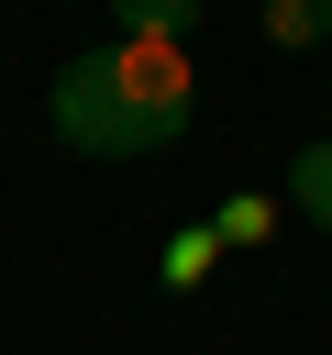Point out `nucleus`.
I'll return each instance as SVG.
<instances>
[{
  "label": "nucleus",
  "mask_w": 332,
  "mask_h": 355,
  "mask_svg": "<svg viewBox=\"0 0 332 355\" xmlns=\"http://www.w3.org/2000/svg\"><path fill=\"white\" fill-rule=\"evenodd\" d=\"M199 11H210V0H111L122 44H188V33H199Z\"/></svg>",
  "instance_id": "f03ea898"
},
{
  "label": "nucleus",
  "mask_w": 332,
  "mask_h": 355,
  "mask_svg": "<svg viewBox=\"0 0 332 355\" xmlns=\"http://www.w3.org/2000/svg\"><path fill=\"white\" fill-rule=\"evenodd\" d=\"M44 122L66 155H100V166H133V155H166L188 122H199V67L188 44H89L55 67L44 89Z\"/></svg>",
  "instance_id": "f257e3e1"
},
{
  "label": "nucleus",
  "mask_w": 332,
  "mask_h": 355,
  "mask_svg": "<svg viewBox=\"0 0 332 355\" xmlns=\"http://www.w3.org/2000/svg\"><path fill=\"white\" fill-rule=\"evenodd\" d=\"M288 211H299L310 233H332V133H310V144L288 155Z\"/></svg>",
  "instance_id": "7ed1b4c3"
},
{
  "label": "nucleus",
  "mask_w": 332,
  "mask_h": 355,
  "mask_svg": "<svg viewBox=\"0 0 332 355\" xmlns=\"http://www.w3.org/2000/svg\"><path fill=\"white\" fill-rule=\"evenodd\" d=\"M210 244H221V233H210V222H188V233L166 244V288H199V266H210Z\"/></svg>",
  "instance_id": "39448f33"
},
{
  "label": "nucleus",
  "mask_w": 332,
  "mask_h": 355,
  "mask_svg": "<svg viewBox=\"0 0 332 355\" xmlns=\"http://www.w3.org/2000/svg\"><path fill=\"white\" fill-rule=\"evenodd\" d=\"M255 22H266V44H277V55H310V44H332V0H266Z\"/></svg>",
  "instance_id": "20e7f679"
},
{
  "label": "nucleus",
  "mask_w": 332,
  "mask_h": 355,
  "mask_svg": "<svg viewBox=\"0 0 332 355\" xmlns=\"http://www.w3.org/2000/svg\"><path fill=\"white\" fill-rule=\"evenodd\" d=\"M210 233H221V244H266V233H277V200H232Z\"/></svg>",
  "instance_id": "423d86ee"
}]
</instances>
